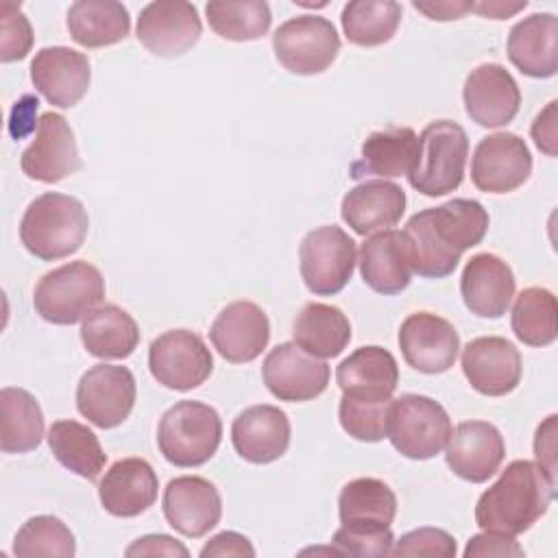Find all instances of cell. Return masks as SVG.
<instances>
[{"label": "cell", "instance_id": "6da1fadb", "mask_svg": "<svg viewBox=\"0 0 558 558\" xmlns=\"http://www.w3.org/2000/svg\"><path fill=\"white\" fill-rule=\"evenodd\" d=\"M486 231L488 211L473 198H451L414 214L403 229L412 272L427 279L451 275L462 253L477 246Z\"/></svg>", "mask_w": 558, "mask_h": 558}, {"label": "cell", "instance_id": "7a4b0ae2", "mask_svg": "<svg viewBox=\"0 0 558 558\" xmlns=\"http://www.w3.org/2000/svg\"><path fill=\"white\" fill-rule=\"evenodd\" d=\"M556 484L530 460H512L475 504V523L484 532L517 536L549 508Z\"/></svg>", "mask_w": 558, "mask_h": 558}, {"label": "cell", "instance_id": "3957f363", "mask_svg": "<svg viewBox=\"0 0 558 558\" xmlns=\"http://www.w3.org/2000/svg\"><path fill=\"white\" fill-rule=\"evenodd\" d=\"M87 229L89 218L78 198L61 192H44L22 216L20 240L31 255L54 262L76 253L85 242Z\"/></svg>", "mask_w": 558, "mask_h": 558}, {"label": "cell", "instance_id": "277c9868", "mask_svg": "<svg viewBox=\"0 0 558 558\" xmlns=\"http://www.w3.org/2000/svg\"><path fill=\"white\" fill-rule=\"evenodd\" d=\"M220 440V414L203 401H177L159 418L157 447L174 466L192 469L205 464L218 451Z\"/></svg>", "mask_w": 558, "mask_h": 558}, {"label": "cell", "instance_id": "5b68a950", "mask_svg": "<svg viewBox=\"0 0 558 558\" xmlns=\"http://www.w3.org/2000/svg\"><path fill=\"white\" fill-rule=\"evenodd\" d=\"M466 157V131L453 120H434L418 135V153L408 181L425 196H445L460 187Z\"/></svg>", "mask_w": 558, "mask_h": 558}, {"label": "cell", "instance_id": "8992f818", "mask_svg": "<svg viewBox=\"0 0 558 558\" xmlns=\"http://www.w3.org/2000/svg\"><path fill=\"white\" fill-rule=\"evenodd\" d=\"M105 299V279L85 259L68 262L46 272L33 292L35 312L52 325L83 320Z\"/></svg>", "mask_w": 558, "mask_h": 558}, {"label": "cell", "instance_id": "52a82bcc", "mask_svg": "<svg viewBox=\"0 0 558 558\" xmlns=\"http://www.w3.org/2000/svg\"><path fill=\"white\" fill-rule=\"evenodd\" d=\"M451 434L447 410L425 395H401L388 410V429L392 447L410 460H429L440 453Z\"/></svg>", "mask_w": 558, "mask_h": 558}, {"label": "cell", "instance_id": "ba28073f", "mask_svg": "<svg viewBox=\"0 0 558 558\" xmlns=\"http://www.w3.org/2000/svg\"><path fill=\"white\" fill-rule=\"evenodd\" d=\"M355 257L353 238L336 225H323L305 233L299 246V270L312 294L333 296L349 283Z\"/></svg>", "mask_w": 558, "mask_h": 558}, {"label": "cell", "instance_id": "9c48e42d", "mask_svg": "<svg viewBox=\"0 0 558 558\" xmlns=\"http://www.w3.org/2000/svg\"><path fill=\"white\" fill-rule=\"evenodd\" d=\"M277 61L292 74L325 72L340 52L336 26L323 15H299L283 22L272 35Z\"/></svg>", "mask_w": 558, "mask_h": 558}, {"label": "cell", "instance_id": "30bf717a", "mask_svg": "<svg viewBox=\"0 0 558 558\" xmlns=\"http://www.w3.org/2000/svg\"><path fill=\"white\" fill-rule=\"evenodd\" d=\"M148 368L157 384L185 392L205 384L214 371V357L198 333L170 329L150 342Z\"/></svg>", "mask_w": 558, "mask_h": 558}, {"label": "cell", "instance_id": "8fae6325", "mask_svg": "<svg viewBox=\"0 0 558 558\" xmlns=\"http://www.w3.org/2000/svg\"><path fill=\"white\" fill-rule=\"evenodd\" d=\"M135 377L126 366L96 364L83 373L76 386V410L96 427L122 425L135 405Z\"/></svg>", "mask_w": 558, "mask_h": 558}, {"label": "cell", "instance_id": "7c38bea8", "mask_svg": "<svg viewBox=\"0 0 558 558\" xmlns=\"http://www.w3.org/2000/svg\"><path fill=\"white\" fill-rule=\"evenodd\" d=\"M532 174V155L523 137L499 131L480 140L471 159V181L488 194H508Z\"/></svg>", "mask_w": 558, "mask_h": 558}, {"label": "cell", "instance_id": "4fadbf2b", "mask_svg": "<svg viewBox=\"0 0 558 558\" xmlns=\"http://www.w3.org/2000/svg\"><path fill=\"white\" fill-rule=\"evenodd\" d=\"M135 33L148 52L172 59L196 46L203 24L192 2L157 0L140 11Z\"/></svg>", "mask_w": 558, "mask_h": 558}, {"label": "cell", "instance_id": "5bb4252c", "mask_svg": "<svg viewBox=\"0 0 558 558\" xmlns=\"http://www.w3.org/2000/svg\"><path fill=\"white\" fill-rule=\"evenodd\" d=\"M262 379L279 401H312L325 392L329 366L303 351L296 342H281L266 355Z\"/></svg>", "mask_w": 558, "mask_h": 558}, {"label": "cell", "instance_id": "9a60e30c", "mask_svg": "<svg viewBox=\"0 0 558 558\" xmlns=\"http://www.w3.org/2000/svg\"><path fill=\"white\" fill-rule=\"evenodd\" d=\"M399 349L408 366L425 375H438L453 366L460 336L447 318L414 312L399 327Z\"/></svg>", "mask_w": 558, "mask_h": 558}, {"label": "cell", "instance_id": "2e32d148", "mask_svg": "<svg viewBox=\"0 0 558 558\" xmlns=\"http://www.w3.org/2000/svg\"><path fill=\"white\" fill-rule=\"evenodd\" d=\"M22 172L41 183H59L81 168L74 131L61 113L46 111L39 118L35 140L20 157Z\"/></svg>", "mask_w": 558, "mask_h": 558}, {"label": "cell", "instance_id": "e0dca14e", "mask_svg": "<svg viewBox=\"0 0 558 558\" xmlns=\"http://www.w3.org/2000/svg\"><path fill=\"white\" fill-rule=\"evenodd\" d=\"M163 517L172 530L201 538L220 523L222 499L214 482L201 475H181L163 488Z\"/></svg>", "mask_w": 558, "mask_h": 558}, {"label": "cell", "instance_id": "ac0fdd59", "mask_svg": "<svg viewBox=\"0 0 558 558\" xmlns=\"http://www.w3.org/2000/svg\"><path fill=\"white\" fill-rule=\"evenodd\" d=\"M462 100L466 116L486 129L506 126L521 105V89L512 74L499 63H482L469 72Z\"/></svg>", "mask_w": 558, "mask_h": 558}, {"label": "cell", "instance_id": "d6986e66", "mask_svg": "<svg viewBox=\"0 0 558 558\" xmlns=\"http://www.w3.org/2000/svg\"><path fill=\"white\" fill-rule=\"evenodd\" d=\"M521 371L519 349L501 336L473 338L462 349V373L480 395H510L521 381Z\"/></svg>", "mask_w": 558, "mask_h": 558}, {"label": "cell", "instance_id": "ffe728a7", "mask_svg": "<svg viewBox=\"0 0 558 558\" xmlns=\"http://www.w3.org/2000/svg\"><path fill=\"white\" fill-rule=\"evenodd\" d=\"M447 466L460 480L482 484L493 477L506 456L501 432L488 421H464L451 429L447 440Z\"/></svg>", "mask_w": 558, "mask_h": 558}, {"label": "cell", "instance_id": "44dd1931", "mask_svg": "<svg viewBox=\"0 0 558 558\" xmlns=\"http://www.w3.org/2000/svg\"><path fill=\"white\" fill-rule=\"evenodd\" d=\"M31 81L50 105L70 109L89 89V59L68 46H46L31 61Z\"/></svg>", "mask_w": 558, "mask_h": 558}, {"label": "cell", "instance_id": "7402d4cb", "mask_svg": "<svg viewBox=\"0 0 558 558\" xmlns=\"http://www.w3.org/2000/svg\"><path fill=\"white\" fill-rule=\"evenodd\" d=\"M209 340L227 362L248 364L262 355L270 340L268 316L253 301H233L211 323Z\"/></svg>", "mask_w": 558, "mask_h": 558}, {"label": "cell", "instance_id": "603a6c76", "mask_svg": "<svg viewBox=\"0 0 558 558\" xmlns=\"http://www.w3.org/2000/svg\"><path fill=\"white\" fill-rule=\"evenodd\" d=\"M514 288L512 268L493 253L473 255L460 277L462 301L480 318H501L510 307Z\"/></svg>", "mask_w": 558, "mask_h": 558}, {"label": "cell", "instance_id": "cb8c5ba5", "mask_svg": "<svg viewBox=\"0 0 558 558\" xmlns=\"http://www.w3.org/2000/svg\"><path fill=\"white\" fill-rule=\"evenodd\" d=\"M231 442L238 456L251 464L275 462L288 451L290 418L275 405H251L233 418Z\"/></svg>", "mask_w": 558, "mask_h": 558}, {"label": "cell", "instance_id": "d4e9b609", "mask_svg": "<svg viewBox=\"0 0 558 558\" xmlns=\"http://www.w3.org/2000/svg\"><path fill=\"white\" fill-rule=\"evenodd\" d=\"M159 480L144 458H122L109 466L98 484L102 508L111 517L131 519L157 501Z\"/></svg>", "mask_w": 558, "mask_h": 558}, {"label": "cell", "instance_id": "484cf974", "mask_svg": "<svg viewBox=\"0 0 558 558\" xmlns=\"http://www.w3.org/2000/svg\"><path fill=\"white\" fill-rule=\"evenodd\" d=\"M508 59L525 76L549 78L558 72V20L554 13H532L508 35Z\"/></svg>", "mask_w": 558, "mask_h": 558}, {"label": "cell", "instance_id": "4316f807", "mask_svg": "<svg viewBox=\"0 0 558 558\" xmlns=\"http://www.w3.org/2000/svg\"><path fill=\"white\" fill-rule=\"evenodd\" d=\"M405 211V192L401 185L373 179L351 187L342 198V220L357 235H373L395 227Z\"/></svg>", "mask_w": 558, "mask_h": 558}, {"label": "cell", "instance_id": "83f0119b", "mask_svg": "<svg viewBox=\"0 0 558 558\" xmlns=\"http://www.w3.org/2000/svg\"><path fill=\"white\" fill-rule=\"evenodd\" d=\"M364 283L379 294H399L410 286L412 266L403 231L386 229L368 235L360 248Z\"/></svg>", "mask_w": 558, "mask_h": 558}, {"label": "cell", "instance_id": "f1b7e54d", "mask_svg": "<svg viewBox=\"0 0 558 558\" xmlns=\"http://www.w3.org/2000/svg\"><path fill=\"white\" fill-rule=\"evenodd\" d=\"M342 527L360 534H379L390 530L397 514L392 488L377 477H357L342 486L338 497Z\"/></svg>", "mask_w": 558, "mask_h": 558}, {"label": "cell", "instance_id": "f546056e", "mask_svg": "<svg viewBox=\"0 0 558 558\" xmlns=\"http://www.w3.org/2000/svg\"><path fill=\"white\" fill-rule=\"evenodd\" d=\"M336 381L342 395L357 399H392L399 384V366L395 355L377 344L360 347L336 368Z\"/></svg>", "mask_w": 558, "mask_h": 558}, {"label": "cell", "instance_id": "4dcf8cb0", "mask_svg": "<svg viewBox=\"0 0 558 558\" xmlns=\"http://www.w3.org/2000/svg\"><path fill=\"white\" fill-rule=\"evenodd\" d=\"M418 153V137L410 126H390L371 133L362 142V157L351 163L349 177L375 174L381 179L408 177Z\"/></svg>", "mask_w": 558, "mask_h": 558}, {"label": "cell", "instance_id": "1f68e13d", "mask_svg": "<svg viewBox=\"0 0 558 558\" xmlns=\"http://www.w3.org/2000/svg\"><path fill=\"white\" fill-rule=\"evenodd\" d=\"M65 26L83 48H105L122 41L131 31V15L116 0H78L70 4Z\"/></svg>", "mask_w": 558, "mask_h": 558}, {"label": "cell", "instance_id": "d6a6232c", "mask_svg": "<svg viewBox=\"0 0 558 558\" xmlns=\"http://www.w3.org/2000/svg\"><path fill=\"white\" fill-rule=\"evenodd\" d=\"M81 342L94 357L124 360L140 344V327L126 310L107 303L83 318Z\"/></svg>", "mask_w": 558, "mask_h": 558}, {"label": "cell", "instance_id": "836d02e7", "mask_svg": "<svg viewBox=\"0 0 558 558\" xmlns=\"http://www.w3.org/2000/svg\"><path fill=\"white\" fill-rule=\"evenodd\" d=\"M294 342L314 357H336L351 340V323L342 310L327 303H307L294 318Z\"/></svg>", "mask_w": 558, "mask_h": 558}, {"label": "cell", "instance_id": "e575fe53", "mask_svg": "<svg viewBox=\"0 0 558 558\" xmlns=\"http://www.w3.org/2000/svg\"><path fill=\"white\" fill-rule=\"evenodd\" d=\"M44 438V412L37 399L24 390L7 386L0 390V449L4 453H26Z\"/></svg>", "mask_w": 558, "mask_h": 558}, {"label": "cell", "instance_id": "d590c367", "mask_svg": "<svg viewBox=\"0 0 558 558\" xmlns=\"http://www.w3.org/2000/svg\"><path fill=\"white\" fill-rule=\"evenodd\" d=\"M48 447L59 464L85 480H96L107 462L98 436L87 425L72 418L50 425Z\"/></svg>", "mask_w": 558, "mask_h": 558}, {"label": "cell", "instance_id": "8d00e7d4", "mask_svg": "<svg viewBox=\"0 0 558 558\" xmlns=\"http://www.w3.org/2000/svg\"><path fill=\"white\" fill-rule=\"evenodd\" d=\"M342 31L353 46L375 48L390 41L401 22V4L395 0H353L342 7Z\"/></svg>", "mask_w": 558, "mask_h": 558}, {"label": "cell", "instance_id": "74e56055", "mask_svg": "<svg viewBox=\"0 0 558 558\" xmlns=\"http://www.w3.org/2000/svg\"><path fill=\"white\" fill-rule=\"evenodd\" d=\"M556 316L558 305L554 292H549L547 288L532 286L517 296L510 314V325L514 336L523 344L549 347L558 336Z\"/></svg>", "mask_w": 558, "mask_h": 558}, {"label": "cell", "instance_id": "f35d334b", "mask_svg": "<svg viewBox=\"0 0 558 558\" xmlns=\"http://www.w3.org/2000/svg\"><path fill=\"white\" fill-rule=\"evenodd\" d=\"M207 22L216 35L229 41H253L268 33L272 15L264 0H211L205 4Z\"/></svg>", "mask_w": 558, "mask_h": 558}, {"label": "cell", "instance_id": "ab89813d", "mask_svg": "<svg viewBox=\"0 0 558 558\" xmlns=\"http://www.w3.org/2000/svg\"><path fill=\"white\" fill-rule=\"evenodd\" d=\"M13 554L22 558L33 556H59L72 558L76 554V541L70 527L52 514L31 517L15 534Z\"/></svg>", "mask_w": 558, "mask_h": 558}, {"label": "cell", "instance_id": "60d3db41", "mask_svg": "<svg viewBox=\"0 0 558 558\" xmlns=\"http://www.w3.org/2000/svg\"><path fill=\"white\" fill-rule=\"evenodd\" d=\"M392 399H357L342 395L338 405V418L342 429L362 442H377L388 429V410Z\"/></svg>", "mask_w": 558, "mask_h": 558}, {"label": "cell", "instance_id": "b9f144b4", "mask_svg": "<svg viewBox=\"0 0 558 558\" xmlns=\"http://www.w3.org/2000/svg\"><path fill=\"white\" fill-rule=\"evenodd\" d=\"M33 28L28 17L22 13L20 4H0V61H20L31 52Z\"/></svg>", "mask_w": 558, "mask_h": 558}, {"label": "cell", "instance_id": "7bdbcfd3", "mask_svg": "<svg viewBox=\"0 0 558 558\" xmlns=\"http://www.w3.org/2000/svg\"><path fill=\"white\" fill-rule=\"evenodd\" d=\"M456 551H458L456 538L440 527H418V530L405 532L390 547V554L397 558H408V556L453 558Z\"/></svg>", "mask_w": 558, "mask_h": 558}, {"label": "cell", "instance_id": "ee69618b", "mask_svg": "<svg viewBox=\"0 0 558 558\" xmlns=\"http://www.w3.org/2000/svg\"><path fill=\"white\" fill-rule=\"evenodd\" d=\"M395 536L390 530L379 534H360L347 527L336 530L331 545L340 551V556H355V558H375L390 554Z\"/></svg>", "mask_w": 558, "mask_h": 558}, {"label": "cell", "instance_id": "f6af8a7d", "mask_svg": "<svg viewBox=\"0 0 558 558\" xmlns=\"http://www.w3.org/2000/svg\"><path fill=\"white\" fill-rule=\"evenodd\" d=\"M475 556H525V551L514 541V536L482 532L471 536L464 547V558H475Z\"/></svg>", "mask_w": 558, "mask_h": 558}, {"label": "cell", "instance_id": "bcb514c9", "mask_svg": "<svg viewBox=\"0 0 558 558\" xmlns=\"http://www.w3.org/2000/svg\"><path fill=\"white\" fill-rule=\"evenodd\" d=\"M556 414H549L536 429L534 436V456L536 464L545 475L556 484Z\"/></svg>", "mask_w": 558, "mask_h": 558}, {"label": "cell", "instance_id": "7dc6e473", "mask_svg": "<svg viewBox=\"0 0 558 558\" xmlns=\"http://www.w3.org/2000/svg\"><path fill=\"white\" fill-rule=\"evenodd\" d=\"M124 554L129 558H133V556H183V558L190 556L187 547L168 534H146V536L133 541Z\"/></svg>", "mask_w": 558, "mask_h": 558}, {"label": "cell", "instance_id": "c3c4849f", "mask_svg": "<svg viewBox=\"0 0 558 558\" xmlns=\"http://www.w3.org/2000/svg\"><path fill=\"white\" fill-rule=\"evenodd\" d=\"M222 558V556H255V547L244 534L238 532H220L211 536L201 549V558Z\"/></svg>", "mask_w": 558, "mask_h": 558}, {"label": "cell", "instance_id": "681fc988", "mask_svg": "<svg viewBox=\"0 0 558 558\" xmlns=\"http://www.w3.org/2000/svg\"><path fill=\"white\" fill-rule=\"evenodd\" d=\"M37 109H39V100H37V96H31V94H24L13 105L11 116H9V133L13 140H22L28 133H33L35 126H39Z\"/></svg>", "mask_w": 558, "mask_h": 558}, {"label": "cell", "instance_id": "f907efd6", "mask_svg": "<svg viewBox=\"0 0 558 558\" xmlns=\"http://www.w3.org/2000/svg\"><path fill=\"white\" fill-rule=\"evenodd\" d=\"M556 100H551L532 122V140L547 155L556 157Z\"/></svg>", "mask_w": 558, "mask_h": 558}, {"label": "cell", "instance_id": "816d5d0a", "mask_svg": "<svg viewBox=\"0 0 558 558\" xmlns=\"http://www.w3.org/2000/svg\"><path fill=\"white\" fill-rule=\"evenodd\" d=\"M412 7L421 13H425L429 20H438V22H449V20H458L462 15H466L469 11H473L475 2H412Z\"/></svg>", "mask_w": 558, "mask_h": 558}, {"label": "cell", "instance_id": "f5cc1de1", "mask_svg": "<svg viewBox=\"0 0 558 558\" xmlns=\"http://www.w3.org/2000/svg\"><path fill=\"white\" fill-rule=\"evenodd\" d=\"M527 2H517V4H506V2H480L473 7V11H477L480 15L484 17H490V20H508L510 15L519 13L521 9H525Z\"/></svg>", "mask_w": 558, "mask_h": 558}]
</instances>
